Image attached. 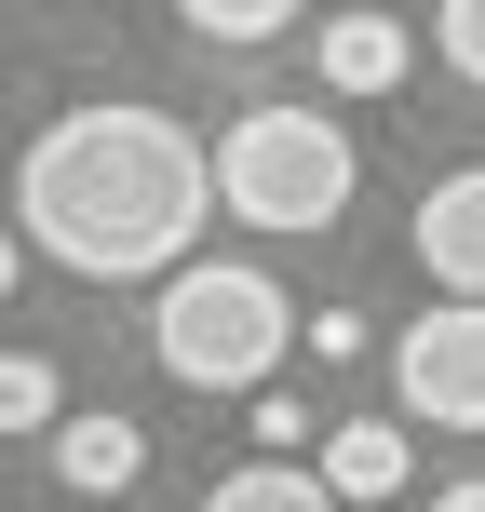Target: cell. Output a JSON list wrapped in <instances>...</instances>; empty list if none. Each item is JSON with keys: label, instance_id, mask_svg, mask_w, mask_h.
<instances>
[{"label": "cell", "instance_id": "obj_12", "mask_svg": "<svg viewBox=\"0 0 485 512\" xmlns=\"http://www.w3.org/2000/svg\"><path fill=\"white\" fill-rule=\"evenodd\" d=\"M432 54L459 81H485V0H432Z\"/></svg>", "mask_w": 485, "mask_h": 512}, {"label": "cell", "instance_id": "obj_13", "mask_svg": "<svg viewBox=\"0 0 485 512\" xmlns=\"http://www.w3.org/2000/svg\"><path fill=\"white\" fill-rule=\"evenodd\" d=\"M14 283H27V243H14V230H0V297H14Z\"/></svg>", "mask_w": 485, "mask_h": 512}, {"label": "cell", "instance_id": "obj_5", "mask_svg": "<svg viewBox=\"0 0 485 512\" xmlns=\"http://www.w3.org/2000/svg\"><path fill=\"white\" fill-rule=\"evenodd\" d=\"M418 270H432V297H485V162L418 189Z\"/></svg>", "mask_w": 485, "mask_h": 512}, {"label": "cell", "instance_id": "obj_4", "mask_svg": "<svg viewBox=\"0 0 485 512\" xmlns=\"http://www.w3.org/2000/svg\"><path fill=\"white\" fill-rule=\"evenodd\" d=\"M391 378H405V418H432V432H485V297H432L418 337L391 351Z\"/></svg>", "mask_w": 485, "mask_h": 512}, {"label": "cell", "instance_id": "obj_3", "mask_svg": "<svg viewBox=\"0 0 485 512\" xmlns=\"http://www.w3.org/2000/svg\"><path fill=\"white\" fill-rule=\"evenodd\" d=\"M351 135L324 122V108H243L230 135H216V203L243 216V230H337L351 216Z\"/></svg>", "mask_w": 485, "mask_h": 512}, {"label": "cell", "instance_id": "obj_9", "mask_svg": "<svg viewBox=\"0 0 485 512\" xmlns=\"http://www.w3.org/2000/svg\"><path fill=\"white\" fill-rule=\"evenodd\" d=\"M203 512H351V499H337L324 472H297V459H256L230 486H203Z\"/></svg>", "mask_w": 485, "mask_h": 512}, {"label": "cell", "instance_id": "obj_6", "mask_svg": "<svg viewBox=\"0 0 485 512\" xmlns=\"http://www.w3.org/2000/svg\"><path fill=\"white\" fill-rule=\"evenodd\" d=\"M135 472H149V432H135L122 405H95V418H54V486H81V499H122Z\"/></svg>", "mask_w": 485, "mask_h": 512}, {"label": "cell", "instance_id": "obj_11", "mask_svg": "<svg viewBox=\"0 0 485 512\" xmlns=\"http://www.w3.org/2000/svg\"><path fill=\"white\" fill-rule=\"evenodd\" d=\"M54 418H68V405H54V364L41 351H0V432H54Z\"/></svg>", "mask_w": 485, "mask_h": 512}, {"label": "cell", "instance_id": "obj_14", "mask_svg": "<svg viewBox=\"0 0 485 512\" xmlns=\"http://www.w3.org/2000/svg\"><path fill=\"white\" fill-rule=\"evenodd\" d=\"M432 512H485V472H472V486H445V499H432Z\"/></svg>", "mask_w": 485, "mask_h": 512}, {"label": "cell", "instance_id": "obj_10", "mask_svg": "<svg viewBox=\"0 0 485 512\" xmlns=\"http://www.w3.org/2000/svg\"><path fill=\"white\" fill-rule=\"evenodd\" d=\"M176 14H189V41H230L243 54V41H283L310 0H176Z\"/></svg>", "mask_w": 485, "mask_h": 512}, {"label": "cell", "instance_id": "obj_8", "mask_svg": "<svg viewBox=\"0 0 485 512\" xmlns=\"http://www.w3.org/2000/svg\"><path fill=\"white\" fill-rule=\"evenodd\" d=\"M324 486L337 499H405V418H337L324 432Z\"/></svg>", "mask_w": 485, "mask_h": 512}, {"label": "cell", "instance_id": "obj_1", "mask_svg": "<svg viewBox=\"0 0 485 512\" xmlns=\"http://www.w3.org/2000/svg\"><path fill=\"white\" fill-rule=\"evenodd\" d=\"M203 216H216V149L189 122H162V108H68L14 162V230L81 283L176 270Z\"/></svg>", "mask_w": 485, "mask_h": 512}, {"label": "cell", "instance_id": "obj_7", "mask_svg": "<svg viewBox=\"0 0 485 512\" xmlns=\"http://www.w3.org/2000/svg\"><path fill=\"white\" fill-rule=\"evenodd\" d=\"M405 68H418V41L391 14H324V81H337V95H391Z\"/></svg>", "mask_w": 485, "mask_h": 512}, {"label": "cell", "instance_id": "obj_2", "mask_svg": "<svg viewBox=\"0 0 485 512\" xmlns=\"http://www.w3.org/2000/svg\"><path fill=\"white\" fill-rule=\"evenodd\" d=\"M149 351H162L176 391H270V364L297 351V310H283V283L243 270V256H176Z\"/></svg>", "mask_w": 485, "mask_h": 512}]
</instances>
